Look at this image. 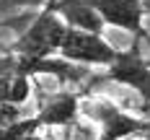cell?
<instances>
[{"label":"cell","mask_w":150,"mask_h":140,"mask_svg":"<svg viewBox=\"0 0 150 140\" xmlns=\"http://www.w3.org/2000/svg\"><path fill=\"white\" fill-rule=\"evenodd\" d=\"M119 49L109 44L104 39V34H91V31H80V29H70L62 39L60 55L62 60H70L75 65H86V68H109Z\"/></svg>","instance_id":"3"},{"label":"cell","mask_w":150,"mask_h":140,"mask_svg":"<svg viewBox=\"0 0 150 140\" xmlns=\"http://www.w3.org/2000/svg\"><path fill=\"white\" fill-rule=\"evenodd\" d=\"M86 91H57L39 107L36 117L42 127H67L80 114V101Z\"/></svg>","instance_id":"6"},{"label":"cell","mask_w":150,"mask_h":140,"mask_svg":"<svg viewBox=\"0 0 150 140\" xmlns=\"http://www.w3.org/2000/svg\"><path fill=\"white\" fill-rule=\"evenodd\" d=\"M80 114H86L91 122L98 124V140H129L142 138V132L150 130L148 119H140L135 114H127L122 107H117L111 99L104 96H83Z\"/></svg>","instance_id":"1"},{"label":"cell","mask_w":150,"mask_h":140,"mask_svg":"<svg viewBox=\"0 0 150 140\" xmlns=\"http://www.w3.org/2000/svg\"><path fill=\"white\" fill-rule=\"evenodd\" d=\"M142 140H150V130H148V132H142Z\"/></svg>","instance_id":"11"},{"label":"cell","mask_w":150,"mask_h":140,"mask_svg":"<svg viewBox=\"0 0 150 140\" xmlns=\"http://www.w3.org/2000/svg\"><path fill=\"white\" fill-rule=\"evenodd\" d=\"M31 96V78L26 75H13V80H11V91H8V101L11 104H26Z\"/></svg>","instance_id":"9"},{"label":"cell","mask_w":150,"mask_h":140,"mask_svg":"<svg viewBox=\"0 0 150 140\" xmlns=\"http://www.w3.org/2000/svg\"><path fill=\"white\" fill-rule=\"evenodd\" d=\"M106 78L114 80V83H122L127 88L140 93V99L150 104V65L142 60V55L137 52L135 47L132 49H119L114 62L106 68Z\"/></svg>","instance_id":"4"},{"label":"cell","mask_w":150,"mask_h":140,"mask_svg":"<svg viewBox=\"0 0 150 140\" xmlns=\"http://www.w3.org/2000/svg\"><path fill=\"white\" fill-rule=\"evenodd\" d=\"M93 5L106 26L129 31L132 36H142V18H145V3L142 0H86Z\"/></svg>","instance_id":"5"},{"label":"cell","mask_w":150,"mask_h":140,"mask_svg":"<svg viewBox=\"0 0 150 140\" xmlns=\"http://www.w3.org/2000/svg\"><path fill=\"white\" fill-rule=\"evenodd\" d=\"M47 8H52L70 29L91 31V34H104L106 31L104 18L86 0H54V3H47Z\"/></svg>","instance_id":"7"},{"label":"cell","mask_w":150,"mask_h":140,"mask_svg":"<svg viewBox=\"0 0 150 140\" xmlns=\"http://www.w3.org/2000/svg\"><path fill=\"white\" fill-rule=\"evenodd\" d=\"M39 130H42L39 117L31 114V117H23L8 127H0V140H26L29 135H39Z\"/></svg>","instance_id":"8"},{"label":"cell","mask_w":150,"mask_h":140,"mask_svg":"<svg viewBox=\"0 0 150 140\" xmlns=\"http://www.w3.org/2000/svg\"><path fill=\"white\" fill-rule=\"evenodd\" d=\"M26 114H23V107L21 104H11V101H5V104H0V127H8V124L18 122V119H23Z\"/></svg>","instance_id":"10"},{"label":"cell","mask_w":150,"mask_h":140,"mask_svg":"<svg viewBox=\"0 0 150 140\" xmlns=\"http://www.w3.org/2000/svg\"><path fill=\"white\" fill-rule=\"evenodd\" d=\"M65 34H67V23L52 8L44 5L39 16L31 21V26L11 44V52L23 57H54L62 47Z\"/></svg>","instance_id":"2"},{"label":"cell","mask_w":150,"mask_h":140,"mask_svg":"<svg viewBox=\"0 0 150 140\" xmlns=\"http://www.w3.org/2000/svg\"><path fill=\"white\" fill-rule=\"evenodd\" d=\"M145 11H148V13H150V8H145Z\"/></svg>","instance_id":"13"},{"label":"cell","mask_w":150,"mask_h":140,"mask_svg":"<svg viewBox=\"0 0 150 140\" xmlns=\"http://www.w3.org/2000/svg\"><path fill=\"white\" fill-rule=\"evenodd\" d=\"M47 3H54V0H44V5H47Z\"/></svg>","instance_id":"12"}]
</instances>
